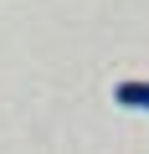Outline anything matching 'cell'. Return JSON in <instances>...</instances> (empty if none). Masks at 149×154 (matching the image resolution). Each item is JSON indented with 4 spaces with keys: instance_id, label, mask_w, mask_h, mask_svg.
<instances>
[{
    "instance_id": "obj_1",
    "label": "cell",
    "mask_w": 149,
    "mask_h": 154,
    "mask_svg": "<svg viewBox=\"0 0 149 154\" xmlns=\"http://www.w3.org/2000/svg\"><path fill=\"white\" fill-rule=\"evenodd\" d=\"M113 103H123L134 113H149V82H118L113 88Z\"/></svg>"
}]
</instances>
